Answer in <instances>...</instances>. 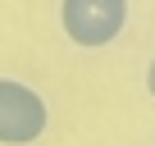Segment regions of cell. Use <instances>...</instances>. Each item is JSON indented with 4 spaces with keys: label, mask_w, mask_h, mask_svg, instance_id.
<instances>
[{
    "label": "cell",
    "mask_w": 155,
    "mask_h": 146,
    "mask_svg": "<svg viewBox=\"0 0 155 146\" xmlns=\"http://www.w3.org/2000/svg\"><path fill=\"white\" fill-rule=\"evenodd\" d=\"M59 28L73 46L101 50L128 28V0H59Z\"/></svg>",
    "instance_id": "1"
},
{
    "label": "cell",
    "mask_w": 155,
    "mask_h": 146,
    "mask_svg": "<svg viewBox=\"0 0 155 146\" xmlns=\"http://www.w3.org/2000/svg\"><path fill=\"white\" fill-rule=\"evenodd\" d=\"M50 110L41 101V91H32L18 78H0V141L5 146H28L46 132Z\"/></svg>",
    "instance_id": "2"
},
{
    "label": "cell",
    "mask_w": 155,
    "mask_h": 146,
    "mask_svg": "<svg viewBox=\"0 0 155 146\" xmlns=\"http://www.w3.org/2000/svg\"><path fill=\"white\" fill-rule=\"evenodd\" d=\"M146 91L155 96V59H150V68H146Z\"/></svg>",
    "instance_id": "3"
}]
</instances>
